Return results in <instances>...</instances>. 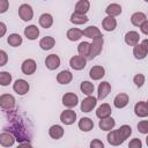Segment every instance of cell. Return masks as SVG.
Masks as SVG:
<instances>
[{
  "label": "cell",
  "mask_w": 148,
  "mask_h": 148,
  "mask_svg": "<svg viewBox=\"0 0 148 148\" xmlns=\"http://www.w3.org/2000/svg\"><path fill=\"white\" fill-rule=\"evenodd\" d=\"M118 131L120 132V134H121V136L124 138V140H126V139L132 134V128H131V126H128V125H123V126H120V127L118 128Z\"/></svg>",
  "instance_id": "obj_38"
},
{
  "label": "cell",
  "mask_w": 148,
  "mask_h": 148,
  "mask_svg": "<svg viewBox=\"0 0 148 148\" xmlns=\"http://www.w3.org/2000/svg\"><path fill=\"white\" fill-rule=\"evenodd\" d=\"M7 43L13 47H17L22 44V37L18 34H10L7 38Z\"/></svg>",
  "instance_id": "obj_33"
},
{
  "label": "cell",
  "mask_w": 148,
  "mask_h": 148,
  "mask_svg": "<svg viewBox=\"0 0 148 148\" xmlns=\"http://www.w3.org/2000/svg\"><path fill=\"white\" fill-rule=\"evenodd\" d=\"M77 102H79V97L74 92H66L62 96V104L68 109H72L74 106H76Z\"/></svg>",
  "instance_id": "obj_8"
},
{
  "label": "cell",
  "mask_w": 148,
  "mask_h": 148,
  "mask_svg": "<svg viewBox=\"0 0 148 148\" xmlns=\"http://www.w3.org/2000/svg\"><path fill=\"white\" fill-rule=\"evenodd\" d=\"M114 125H116V121L111 117H108L105 119H101L98 123V126L102 131H111L114 127Z\"/></svg>",
  "instance_id": "obj_26"
},
{
  "label": "cell",
  "mask_w": 148,
  "mask_h": 148,
  "mask_svg": "<svg viewBox=\"0 0 148 148\" xmlns=\"http://www.w3.org/2000/svg\"><path fill=\"white\" fill-rule=\"evenodd\" d=\"M54 44H56V40H54V38L51 37V36H45V37H43V38L40 39V42H39V46H40V49L44 50V51L51 50V49L54 46Z\"/></svg>",
  "instance_id": "obj_28"
},
{
  "label": "cell",
  "mask_w": 148,
  "mask_h": 148,
  "mask_svg": "<svg viewBox=\"0 0 148 148\" xmlns=\"http://www.w3.org/2000/svg\"><path fill=\"white\" fill-rule=\"evenodd\" d=\"M105 12H106L108 16H112V17H114V16L121 14V6L118 5V3H111V5H109V6L106 7Z\"/></svg>",
  "instance_id": "obj_31"
},
{
  "label": "cell",
  "mask_w": 148,
  "mask_h": 148,
  "mask_svg": "<svg viewBox=\"0 0 148 148\" xmlns=\"http://www.w3.org/2000/svg\"><path fill=\"white\" fill-rule=\"evenodd\" d=\"M12 82V75L8 72H1L0 73V84L1 86H8Z\"/></svg>",
  "instance_id": "obj_37"
},
{
  "label": "cell",
  "mask_w": 148,
  "mask_h": 148,
  "mask_svg": "<svg viewBox=\"0 0 148 148\" xmlns=\"http://www.w3.org/2000/svg\"><path fill=\"white\" fill-rule=\"evenodd\" d=\"M111 91V86H110V83L109 82H106V81H103V82H101L99 83V86H98V94H97V98L98 99H104L108 95H109V92Z\"/></svg>",
  "instance_id": "obj_16"
},
{
  "label": "cell",
  "mask_w": 148,
  "mask_h": 148,
  "mask_svg": "<svg viewBox=\"0 0 148 148\" xmlns=\"http://www.w3.org/2000/svg\"><path fill=\"white\" fill-rule=\"evenodd\" d=\"M16 148H32V146H31L29 142H22V143H20Z\"/></svg>",
  "instance_id": "obj_46"
},
{
  "label": "cell",
  "mask_w": 148,
  "mask_h": 148,
  "mask_svg": "<svg viewBox=\"0 0 148 148\" xmlns=\"http://www.w3.org/2000/svg\"><path fill=\"white\" fill-rule=\"evenodd\" d=\"M0 28H1L0 37H2V36L5 35V32H6V25H5V23H3V22H0Z\"/></svg>",
  "instance_id": "obj_47"
},
{
  "label": "cell",
  "mask_w": 148,
  "mask_h": 148,
  "mask_svg": "<svg viewBox=\"0 0 148 148\" xmlns=\"http://www.w3.org/2000/svg\"><path fill=\"white\" fill-rule=\"evenodd\" d=\"M72 79H73V74L69 71H66V69L61 71L57 75V81L60 84H67V83H69L72 81Z\"/></svg>",
  "instance_id": "obj_25"
},
{
  "label": "cell",
  "mask_w": 148,
  "mask_h": 148,
  "mask_svg": "<svg viewBox=\"0 0 148 148\" xmlns=\"http://www.w3.org/2000/svg\"><path fill=\"white\" fill-rule=\"evenodd\" d=\"M90 148H104V143L98 139H94L90 142Z\"/></svg>",
  "instance_id": "obj_42"
},
{
  "label": "cell",
  "mask_w": 148,
  "mask_h": 148,
  "mask_svg": "<svg viewBox=\"0 0 148 148\" xmlns=\"http://www.w3.org/2000/svg\"><path fill=\"white\" fill-rule=\"evenodd\" d=\"M146 21H147V16L142 12H136L131 16V22L135 27H141Z\"/></svg>",
  "instance_id": "obj_20"
},
{
  "label": "cell",
  "mask_w": 148,
  "mask_h": 148,
  "mask_svg": "<svg viewBox=\"0 0 148 148\" xmlns=\"http://www.w3.org/2000/svg\"><path fill=\"white\" fill-rule=\"evenodd\" d=\"M0 106L3 110H12L15 106V98L13 95L3 94L0 96Z\"/></svg>",
  "instance_id": "obj_4"
},
{
  "label": "cell",
  "mask_w": 148,
  "mask_h": 148,
  "mask_svg": "<svg viewBox=\"0 0 148 148\" xmlns=\"http://www.w3.org/2000/svg\"><path fill=\"white\" fill-rule=\"evenodd\" d=\"M24 36H25L28 39L34 40V39H36V38L39 36V29H38L36 25H34V24L28 25V27L24 29Z\"/></svg>",
  "instance_id": "obj_24"
},
{
  "label": "cell",
  "mask_w": 148,
  "mask_h": 148,
  "mask_svg": "<svg viewBox=\"0 0 148 148\" xmlns=\"http://www.w3.org/2000/svg\"><path fill=\"white\" fill-rule=\"evenodd\" d=\"M15 140L16 139L14 138V135L10 134V133H8V132H2L0 134V143L3 147H10V146H13L14 142H15Z\"/></svg>",
  "instance_id": "obj_19"
},
{
  "label": "cell",
  "mask_w": 148,
  "mask_h": 148,
  "mask_svg": "<svg viewBox=\"0 0 148 148\" xmlns=\"http://www.w3.org/2000/svg\"><path fill=\"white\" fill-rule=\"evenodd\" d=\"M8 6H9V3L7 0H0V13L1 14L5 13L8 9Z\"/></svg>",
  "instance_id": "obj_44"
},
{
  "label": "cell",
  "mask_w": 148,
  "mask_h": 148,
  "mask_svg": "<svg viewBox=\"0 0 148 148\" xmlns=\"http://www.w3.org/2000/svg\"><path fill=\"white\" fill-rule=\"evenodd\" d=\"M97 104V98L94 96H87L81 102V111L82 112H90Z\"/></svg>",
  "instance_id": "obj_9"
},
{
  "label": "cell",
  "mask_w": 148,
  "mask_h": 148,
  "mask_svg": "<svg viewBox=\"0 0 148 148\" xmlns=\"http://www.w3.org/2000/svg\"><path fill=\"white\" fill-rule=\"evenodd\" d=\"M140 30H141V32H142V34L148 35V21H146V22L140 27Z\"/></svg>",
  "instance_id": "obj_45"
},
{
  "label": "cell",
  "mask_w": 148,
  "mask_h": 148,
  "mask_svg": "<svg viewBox=\"0 0 148 148\" xmlns=\"http://www.w3.org/2000/svg\"><path fill=\"white\" fill-rule=\"evenodd\" d=\"M45 65H46V67L49 69L53 71V69H56V68H58L60 66V58L57 54H54V53L50 54L45 59Z\"/></svg>",
  "instance_id": "obj_13"
},
{
  "label": "cell",
  "mask_w": 148,
  "mask_h": 148,
  "mask_svg": "<svg viewBox=\"0 0 148 148\" xmlns=\"http://www.w3.org/2000/svg\"><path fill=\"white\" fill-rule=\"evenodd\" d=\"M89 8H90V2L88 0H80L75 5L74 13L80 14V15H86V13L89 10Z\"/></svg>",
  "instance_id": "obj_18"
},
{
  "label": "cell",
  "mask_w": 148,
  "mask_h": 148,
  "mask_svg": "<svg viewBox=\"0 0 148 148\" xmlns=\"http://www.w3.org/2000/svg\"><path fill=\"white\" fill-rule=\"evenodd\" d=\"M128 101H130L128 95H127V94H124V92H120V94H118V95L114 97L113 104H114V106H116L117 109H123V108H125V106L128 104Z\"/></svg>",
  "instance_id": "obj_14"
},
{
  "label": "cell",
  "mask_w": 148,
  "mask_h": 148,
  "mask_svg": "<svg viewBox=\"0 0 148 148\" xmlns=\"http://www.w3.org/2000/svg\"><path fill=\"white\" fill-rule=\"evenodd\" d=\"M80 89L84 95L91 96V94L94 92V83H91L90 81H82L80 84Z\"/></svg>",
  "instance_id": "obj_34"
},
{
  "label": "cell",
  "mask_w": 148,
  "mask_h": 148,
  "mask_svg": "<svg viewBox=\"0 0 148 148\" xmlns=\"http://www.w3.org/2000/svg\"><path fill=\"white\" fill-rule=\"evenodd\" d=\"M37 65L34 59H25L21 65V71L25 75H32L36 72Z\"/></svg>",
  "instance_id": "obj_5"
},
{
  "label": "cell",
  "mask_w": 148,
  "mask_h": 148,
  "mask_svg": "<svg viewBox=\"0 0 148 148\" xmlns=\"http://www.w3.org/2000/svg\"><path fill=\"white\" fill-rule=\"evenodd\" d=\"M141 45H142V46L145 47V50L148 52V38H147V39H143L142 43H141Z\"/></svg>",
  "instance_id": "obj_48"
},
{
  "label": "cell",
  "mask_w": 148,
  "mask_h": 148,
  "mask_svg": "<svg viewBox=\"0 0 148 148\" xmlns=\"http://www.w3.org/2000/svg\"><path fill=\"white\" fill-rule=\"evenodd\" d=\"M133 82H134V84L138 87V88H141L142 86H143V83H145V75L143 74H136L134 77H133Z\"/></svg>",
  "instance_id": "obj_39"
},
{
  "label": "cell",
  "mask_w": 148,
  "mask_h": 148,
  "mask_svg": "<svg viewBox=\"0 0 148 148\" xmlns=\"http://www.w3.org/2000/svg\"><path fill=\"white\" fill-rule=\"evenodd\" d=\"M140 40V35L136 31H128L125 35V43L130 46H135L139 44Z\"/></svg>",
  "instance_id": "obj_15"
},
{
  "label": "cell",
  "mask_w": 148,
  "mask_h": 148,
  "mask_svg": "<svg viewBox=\"0 0 148 148\" xmlns=\"http://www.w3.org/2000/svg\"><path fill=\"white\" fill-rule=\"evenodd\" d=\"M29 83L25 81V80H23V79H18V80H16L15 82H14V84H13V89H14V91L16 92V94H18V95H25L28 91H29Z\"/></svg>",
  "instance_id": "obj_6"
},
{
  "label": "cell",
  "mask_w": 148,
  "mask_h": 148,
  "mask_svg": "<svg viewBox=\"0 0 148 148\" xmlns=\"http://www.w3.org/2000/svg\"><path fill=\"white\" fill-rule=\"evenodd\" d=\"M138 131L142 134L148 133V120H141L138 124Z\"/></svg>",
  "instance_id": "obj_40"
},
{
  "label": "cell",
  "mask_w": 148,
  "mask_h": 148,
  "mask_svg": "<svg viewBox=\"0 0 148 148\" xmlns=\"http://www.w3.org/2000/svg\"><path fill=\"white\" fill-rule=\"evenodd\" d=\"M147 51L145 50V47L141 45V44H138V45H135L134 47H133V54H134V57L136 58V59H145L146 58V56H147Z\"/></svg>",
  "instance_id": "obj_35"
},
{
  "label": "cell",
  "mask_w": 148,
  "mask_h": 148,
  "mask_svg": "<svg viewBox=\"0 0 148 148\" xmlns=\"http://www.w3.org/2000/svg\"><path fill=\"white\" fill-rule=\"evenodd\" d=\"M146 143H147V146H148V136L146 138Z\"/></svg>",
  "instance_id": "obj_49"
},
{
  "label": "cell",
  "mask_w": 148,
  "mask_h": 148,
  "mask_svg": "<svg viewBox=\"0 0 148 148\" xmlns=\"http://www.w3.org/2000/svg\"><path fill=\"white\" fill-rule=\"evenodd\" d=\"M7 59H8L7 53L3 50H1L0 51V66H5L6 62H7Z\"/></svg>",
  "instance_id": "obj_43"
},
{
  "label": "cell",
  "mask_w": 148,
  "mask_h": 148,
  "mask_svg": "<svg viewBox=\"0 0 148 148\" xmlns=\"http://www.w3.org/2000/svg\"><path fill=\"white\" fill-rule=\"evenodd\" d=\"M77 52L81 57H89L90 54V43L88 42H81L79 45H77Z\"/></svg>",
  "instance_id": "obj_32"
},
{
  "label": "cell",
  "mask_w": 148,
  "mask_h": 148,
  "mask_svg": "<svg viewBox=\"0 0 148 148\" xmlns=\"http://www.w3.org/2000/svg\"><path fill=\"white\" fill-rule=\"evenodd\" d=\"M49 135H50L52 139L58 140V139L62 138V135H64V128H62L60 125H53V126H51L50 130H49Z\"/></svg>",
  "instance_id": "obj_29"
},
{
  "label": "cell",
  "mask_w": 148,
  "mask_h": 148,
  "mask_svg": "<svg viewBox=\"0 0 148 148\" xmlns=\"http://www.w3.org/2000/svg\"><path fill=\"white\" fill-rule=\"evenodd\" d=\"M82 35H83V30H80V29H77V28H72V29H69V30L67 31V34H66L67 38H68L69 40H72V42L79 40V39L82 37Z\"/></svg>",
  "instance_id": "obj_30"
},
{
  "label": "cell",
  "mask_w": 148,
  "mask_h": 148,
  "mask_svg": "<svg viewBox=\"0 0 148 148\" xmlns=\"http://www.w3.org/2000/svg\"><path fill=\"white\" fill-rule=\"evenodd\" d=\"M134 113L138 117H141V118L148 117V103L147 102H143V101L138 102L134 105Z\"/></svg>",
  "instance_id": "obj_11"
},
{
  "label": "cell",
  "mask_w": 148,
  "mask_h": 148,
  "mask_svg": "<svg viewBox=\"0 0 148 148\" xmlns=\"http://www.w3.org/2000/svg\"><path fill=\"white\" fill-rule=\"evenodd\" d=\"M102 25H103V29H104L105 31H113V30L116 29V27H117V21H116V18L112 17V16H106V17L103 20Z\"/></svg>",
  "instance_id": "obj_27"
},
{
  "label": "cell",
  "mask_w": 148,
  "mask_h": 148,
  "mask_svg": "<svg viewBox=\"0 0 148 148\" xmlns=\"http://www.w3.org/2000/svg\"><path fill=\"white\" fill-rule=\"evenodd\" d=\"M103 43H104L103 37L92 40V43L90 44V54H89L88 59H94L96 56H98L101 53L102 47H103Z\"/></svg>",
  "instance_id": "obj_2"
},
{
  "label": "cell",
  "mask_w": 148,
  "mask_h": 148,
  "mask_svg": "<svg viewBox=\"0 0 148 148\" xmlns=\"http://www.w3.org/2000/svg\"><path fill=\"white\" fill-rule=\"evenodd\" d=\"M105 75V69L102 66H92L89 71V76L92 80H99Z\"/></svg>",
  "instance_id": "obj_21"
},
{
  "label": "cell",
  "mask_w": 148,
  "mask_h": 148,
  "mask_svg": "<svg viewBox=\"0 0 148 148\" xmlns=\"http://www.w3.org/2000/svg\"><path fill=\"white\" fill-rule=\"evenodd\" d=\"M106 139H108V142L110 145H112V146H119V145H121L125 141L118 130L110 131L108 133V135H106Z\"/></svg>",
  "instance_id": "obj_7"
},
{
  "label": "cell",
  "mask_w": 148,
  "mask_h": 148,
  "mask_svg": "<svg viewBox=\"0 0 148 148\" xmlns=\"http://www.w3.org/2000/svg\"><path fill=\"white\" fill-rule=\"evenodd\" d=\"M18 16L23 20V21H30L34 17V10L31 8L30 5L28 3H22L18 7Z\"/></svg>",
  "instance_id": "obj_1"
},
{
  "label": "cell",
  "mask_w": 148,
  "mask_h": 148,
  "mask_svg": "<svg viewBox=\"0 0 148 148\" xmlns=\"http://www.w3.org/2000/svg\"><path fill=\"white\" fill-rule=\"evenodd\" d=\"M128 148H142V142L140 139L135 138V139H132L128 143Z\"/></svg>",
  "instance_id": "obj_41"
},
{
  "label": "cell",
  "mask_w": 148,
  "mask_h": 148,
  "mask_svg": "<svg viewBox=\"0 0 148 148\" xmlns=\"http://www.w3.org/2000/svg\"><path fill=\"white\" fill-rule=\"evenodd\" d=\"M88 20L89 18L86 15H80V14H76V13H73L71 15V22L74 23V24H83V23H87Z\"/></svg>",
  "instance_id": "obj_36"
},
{
  "label": "cell",
  "mask_w": 148,
  "mask_h": 148,
  "mask_svg": "<svg viewBox=\"0 0 148 148\" xmlns=\"http://www.w3.org/2000/svg\"><path fill=\"white\" fill-rule=\"evenodd\" d=\"M83 36H86V37H88V38H90L92 40L103 37L102 36V32L99 31V29L97 27H94V25H90V27L86 28L83 30Z\"/></svg>",
  "instance_id": "obj_12"
},
{
  "label": "cell",
  "mask_w": 148,
  "mask_h": 148,
  "mask_svg": "<svg viewBox=\"0 0 148 148\" xmlns=\"http://www.w3.org/2000/svg\"><path fill=\"white\" fill-rule=\"evenodd\" d=\"M60 120L65 125H72V124H74V121L76 120V113H75V111H73L71 109L62 111L61 114H60Z\"/></svg>",
  "instance_id": "obj_10"
},
{
  "label": "cell",
  "mask_w": 148,
  "mask_h": 148,
  "mask_svg": "<svg viewBox=\"0 0 148 148\" xmlns=\"http://www.w3.org/2000/svg\"><path fill=\"white\" fill-rule=\"evenodd\" d=\"M87 65V59L84 57H81V56H73L71 59H69V66L75 69V71H81L86 67Z\"/></svg>",
  "instance_id": "obj_3"
},
{
  "label": "cell",
  "mask_w": 148,
  "mask_h": 148,
  "mask_svg": "<svg viewBox=\"0 0 148 148\" xmlns=\"http://www.w3.org/2000/svg\"><path fill=\"white\" fill-rule=\"evenodd\" d=\"M147 103H148V102H147Z\"/></svg>",
  "instance_id": "obj_50"
},
{
  "label": "cell",
  "mask_w": 148,
  "mask_h": 148,
  "mask_svg": "<svg viewBox=\"0 0 148 148\" xmlns=\"http://www.w3.org/2000/svg\"><path fill=\"white\" fill-rule=\"evenodd\" d=\"M111 106L108 104V103H104L102 105H99L96 110V116L99 118V119H105L108 117H110L111 114Z\"/></svg>",
  "instance_id": "obj_17"
},
{
  "label": "cell",
  "mask_w": 148,
  "mask_h": 148,
  "mask_svg": "<svg viewBox=\"0 0 148 148\" xmlns=\"http://www.w3.org/2000/svg\"><path fill=\"white\" fill-rule=\"evenodd\" d=\"M53 24V17L51 14L49 13H44L39 16V25L44 29H49L51 28V25Z\"/></svg>",
  "instance_id": "obj_23"
},
{
  "label": "cell",
  "mask_w": 148,
  "mask_h": 148,
  "mask_svg": "<svg viewBox=\"0 0 148 148\" xmlns=\"http://www.w3.org/2000/svg\"><path fill=\"white\" fill-rule=\"evenodd\" d=\"M79 128L82 132H89L94 128V121L88 117H83L79 120Z\"/></svg>",
  "instance_id": "obj_22"
}]
</instances>
